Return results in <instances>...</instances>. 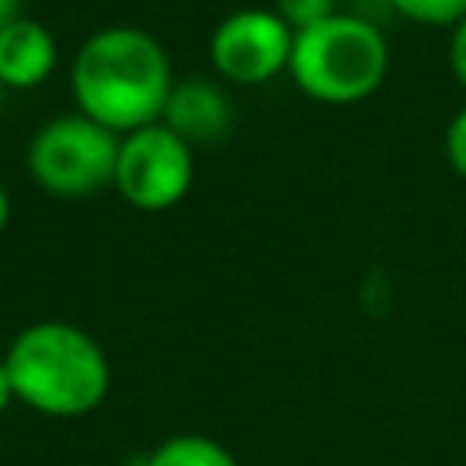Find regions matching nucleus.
<instances>
[{"label": "nucleus", "mask_w": 466, "mask_h": 466, "mask_svg": "<svg viewBox=\"0 0 466 466\" xmlns=\"http://www.w3.org/2000/svg\"><path fill=\"white\" fill-rule=\"evenodd\" d=\"M142 466H240V462L215 437H204V433H175V437L160 441L142 459Z\"/></svg>", "instance_id": "obj_9"}, {"label": "nucleus", "mask_w": 466, "mask_h": 466, "mask_svg": "<svg viewBox=\"0 0 466 466\" xmlns=\"http://www.w3.org/2000/svg\"><path fill=\"white\" fill-rule=\"evenodd\" d=\"M193 186V146L167 124L120 135L113 189L138 211H167Z\"/></svg>", "instance_id": "obj_5"}, {"label": "nucleus", "mask_w": 466, "mask_h": 466, "mask_svg": "<svg viewBox=\"0 0 466 466\" xmlns=\"http://www.w3.org/2000/svg\"><path fill=\"white\" fill-rule=\"evenodd\" d=\"M58 66L55 33L36 18H15L0 29V84L7 91L40 87Z\"/></svg>", "instance_id": "obj_8"}, {"label": "nucleus", "mask_w": 466, "mask_h": 466, "mask_svg": "<svg viewBox=\"0 0 466 466\" xmlns=\"http://www.w3.org/2000/svg\"><path fill=\"white\" fill-rule=\"evenodd\" d=\"M160 124H167L189 146L218 142L233 131V106L229 95L211 80H182L171 87Z\"/></svg>", "instance_id": "obj_7"}, {"label": "nucleus", "mask_w": 466, "mask_h": 466, "mask_svg": "<svg viewBox=\"0 0 466 466\" xmlns=\"http://www.w3.org/2000/svg\"><path fill=\"white\" fill-rule=\"evenodd\" d=\"M393 11L415 25L455 29L466 18V0H390Z\"/></svg>", "instance_id": "obj_10"}, {"label": "nucleus", "mask_w": 466, "mask_h": 466, "mask_svg": "<svg viewBox=\"0 0 466 466\" xmlns=\"http://www.w3.org/2000/svg\"><path fill=\"white\" fill-rule=\"evenodd\" d=\"M444 160L459 178H466V106L444 127Z\"/></svg>", "instance_id": "obj_12"}, {"label": "nucleus", "mask_w": 466, "mask_h": 466, "mask_svg": "<svg viewBox=\"0 0 466 466\" xmlns=\"http://www.w3.org/2000/svg\"><path fill=\"white\" fill-rule=\"evenodd\" d=\"M15 18H22V0H0V29L11 25Z\"/></svg>", "instance_id": "obj_15"}, {"label": "nucleus", "mask_w": 466, "mask_h": 466, "mask_svg": "<svg viewBox=\"0 0 466 466\" xmlns=\"http://www.w3.org/2000/svg\"><path fill=\"white\" fill-rule=\"evenodd\" d=\"M448 66H451V76L459 80V87L466 91V18L451 29V44H448Z\"/></svg>", "instance_id": "obj_13"}, {"label": "nucleus", "mask_w": 466, "mask_h": 466, "mask_svg": "<svg viewBox=\"0 0 466 466\" xmlns=\"http://www.w3.org/2000/svg\"><path fill=\"white\" fill-rule=\"evenodd\" d=\"M69 87L84 116L127 135L164 116L167 95L175 87L171 58L146 29L106 25L76 47Z\"/></svg>", "instance_id": "obj_1"}, {"label": "nucleus", "mask_w": 466, "mask_h": 466, "mask_svg": "<svg viewBox=\"0 0 466 466\" xmlns=\"http://www.w3.org/2000/svg\"><path fill=\"white\" fill-rule=\"evenodd\" d=\"M15 400L47 419L91 415L109 393V357L91 331L69 320L25 324L7 353Z\"/></svg>", "instance_id": "obj_2"}, {"label": "nucleus", "mask_w": 466, "mask_h": 466, "mask_svg": "<svg viewBox=\"0 0 466 466\" xmlns=\"http://www.w3.org/2000/svg\"><path fill=\"white\" fill-rule=\"evenodd\" d=\"M4 95H7V87H4V84H0V106H4Z\"/></svg>", "instance_id": "obj_17"}, {"label": "nucleus", "mask_w": 466, "mask_h": 466, "mask_svg": "<svg viewBox=\"0 0 466 466\" xmlns=\"http://www.w3.org/2000/svg\"><path fill=\"white\" fill-rule=\"evenodd\" d=\"M15 400V386H11V371H7V360L0 357V415L11 408Z\"/></svg>", "instance_id": "obj_14"}, {"label": "nucleus", "mask_w": 466, "mask_h": 466, "mask_svg": "<svg viewBox=\"0 0 466 466\" xmlns=\"http://www.w3.org/2000/svg\"><path fill=\"white\" fill-rule=\"evenodd\" d=\"M288 73L295 87L324 106H353L375 95L390 73V44L364 15H331L295 33Z\"/></svg>", "instance_id": "obj_3"}, {"label": "nucleus", "mask_w": 466, "mask_h": 466, "mask_svg": "<svg viewBox=\"0 0 466 466\" xmlns=\"http://www.w3.org/2000/svg\"><path fill=\"white\" fill-rule=\"evenodd\" d=\"M273 11H277L295 33H302V29H309V25L324 22V18H331V15H335V0H273Z\"/></svg>", "instance_id": "obj_11"}, {"label": "nucleus", "mask_w": 466, "mask_h": 466, "mask_svg": "<svg viewBox=\"0 0 466 466\" xmlns=\"http://www.w3.org/2000/svg\"><path fill=\"white\" fill-rule=\"evenodd\" d=\"M291 44L295 29L273 7H237L211 29L208 58L222 80L258 87L288 69Z\"/></svg>", "instance_id": "obj_6"}, {"label": "nucleus", "mask_w": 466, "mask_h": 466, "mask_svg": "<svg viewBox=\"0 0 466 466\" xmlns=\"http://www.w3.org/2000/svg\"><path fill=\"white\" fill-rule=\"evenodd\" d=\"M7 222H11V193H7V186L0 182V233L7 229Z\"/></svg>", "instance_id": "obj_16"}, {"label": "nucleus", "mask_w": 466, "mask_h": 466, "mask_svg": "<svg viewBox=\"0 0 466 466\" xmlns=\"http://www.w3.org/2000/svg\"><path fill=\"white\" fill-rule=\"evenodd\" d=\"M116 149L120 135L76 109L36 127L25 149V167L44 193L58 200H84L113 186Z\"/></svg>", "instance_id": "obj_4"}]
</instances>
